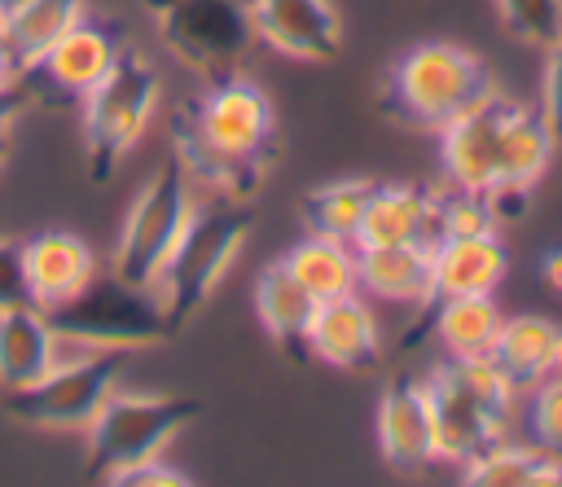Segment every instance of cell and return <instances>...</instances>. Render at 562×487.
I'll return each mask as SVG.
<instances>
[{
	"label": "cell",
	"mask_w": 562,
	"mask_h": 487,
	"mask_svg": "<svg viewBox=\"0 0 562 487\" xmlns=\"http://www.w3.org/2000/svg\"><path fill=\"white\" fill-rule=\"evenodd\" d=\"M496 75L483 57H474L461 44L426 39L413 44L382 83V110L408 127L439 132L443 123L461 118L465 110L496 97Z\"/></svg>",
	"instance_id": "cell-1"
},
{
	"label": "cell",
	"mask_w": 562,
	"mask_h": 487,
	"mask_svg": "<svg viewBox=\"0 0 562 487\" xmlns=\"http://www.w3.org/2000/svg\"><path fill=\"white\" fill-rule=\"evenodd\" d=\"M430 421H435V456L465 465L479 448L505 439L514 390L492 369L487 355H448L426 377Z\"/></svg>",
	"instance_id": "cell-2"
},
{
	"label": "cell",
	"mask_w": 562,
	"mask_h": 487,
	"mask_svg": "<svg viewBox=\"0 0 562 487\" xmlns=\"http://www.w3.org/2000/svg\"><path fill=\"white\" fill-rule=\"evenodd\" d=\"M83 101V167L92 184H110L123 158L140 145L145 127L154 123V110L162 101L158 70L136 48H119L114 66L97 79Z\"/></svg>",
	"instance_id": "cell-3"
},
{
	"label": "cell",
	"mask_w": 562,
	"mask_h": 487,
	"mask_svg": "<svg viewBox=\"0 0 562 487\" xmlns=\"http://www.w3.org/2000/svg\"><path fill=\"white\" fill-rule=\"evenodd\" d=\"M61 342L83 347H119L145 351L176 333L162 298L154 285H132L123 276H92L75 298L44 312Z\"/></svg>",
	"instance_id": "cell-4"
},
{
	"label": "cell",
	"mask_w": 562,
	"mask_h": 487,
	"mask_svg": "<svg viewBox=\"0 0 562 487\" xmlns=\"http://www.w3.org/2000/svg\"><path fill=\"white\" fill-rule=\"evenodd\" d=\"M202 404L193 395H140V390H110L97 417L88 421V478L110 483L119 469L162 456L184 426H193Z\"/></svg>",
	"instance_id": "cell-5"
},
{
	"label": "cell",
	"mask_w": 562,
	"mask_h": 487,
	"mask_svg": "<svg viewBox=\"0 0 562 487\" xmlns=\"http://www.w3.org/2000/svg\"><path fill=\"white\" fill-rule=\"evenodd\" d=\"M246 237H250V215L241 206H198L193 202V215H189L171 259L162 263V272L154 281L176 329L211 303L224 272L241 254Z\"/></svg>",
	"instance_id": "cell-6"
},
{
	"label": "cell",
	"mask_w": 562,
	"mask_h": 487,
	"mask_svg": "<svg viewBox=\"0 0 562 487\" xmlns=\"http://www.w3.org/2000/svg\"><path fill=\"white\" fill-rule=\"evenodd\" d=\"M162 48L202 79H220L259 44L246 0H140Z\"/></svg>",
	"instance_id": "cell-7"
},
{
	"label": "cell",
	"mask_w": 562,
	"mask_h": 487,
	"mask_svg": "<svg viewBox=\"0 0 562 487\" xmlns=\"http://www.w3.org/2000/svg\"><path fill=\"white\" fill-rule=\"evenodd\" d=\"M132 351L83 347V355L61 360L22 390H4V412L35 430H88L105 395L119 386Z\"/></svg>",
	"instance_id": "cell-8"
},
{
	"label": "cell",
	"mask_w": 562,
	"mask_h": 487,
	"mask_svg": "<svg viewBox=\"0 0 562 487\" xmlns=\"http://www.w3.org/2000/svg\"><path fill=\"white\" fill-rule=\"evenodd\" d=\"M193 215V197H189V175L180 171V162L171 158L127 206L119 246H114V263L110 272L132 281V285H154L162 263L171 259L184 224Z\"/></svg>",
	"instance_id": "cell-9"
},
{
	"label": "cell",
	"mask_w": 562,
	"mask_h": 487,
	"mask_svg": "<svg viewBox=\"0 0 562 487\" xmlns=\"http://www.w3.org/2000/svg\"><path fill=\"white\" fill-rule=\"evenodd\" d=\"M184 118L220 154H233V158H246V162H259V167H272L277 154H281L277 149L272 101L241 70H228V75L211 79V88L193 105H184Z\"/></svg>",
	"instance_id": "cell-10"
},
{
	"label": "cell",
	"mask_w": 562,
	"mask_h": 487,
	"mask_svg": "<svg viewBox=\"0 0 562 487\" xmlns=\"http://www.w3.org/2000/svg\"><path fill=\"white\" fill-rule=\"evenodd\" d=\"M509 110H514V101L496 92L483 105H474L461 118H452V123L439 127V167H443L448 184L474 189V193H492L496 189V175H501V136H505Z\"/></svg>",
	"instance_id": "cell-11"
},
{
	"label": "cell",
	"mask_w": 562,
	"mask_h": 487,
	"mask_svg": "<svg viewBox=\"0 0 562 487\" xmlns=\"http://www.w3.org/2000/svg\"><path fill=\"white\" fill-rule=\"evenodd\" d=\"M255 39L294 61H334L342 53V18L334 0H246Z\"/></svg>",
	"instance_id": "cell-12"
},
{
	"label": "cell",
	"mask_w": 562,
	"mask_h": 487,
	"mask_svg": "<svg viewBox=\"0 0 562 487\" xmlns=\"http://www.w3.org/2000/svg\"><path fill=\"white\" fill-rule=\"evenodd\" d=\"M119 57V39L92 22V18H79L26 75L22 83L44 92V97H83L97 88V79L114 66Z\"/></svg>",
	"instance_id": "cell-13"
},
{
	"label": "cell",
	"mask_w": 562,
	"mask_h": 487,
	"mask_svg": "<svg viewBox=\"0 0 562 487\" xmlns=\"http://www.w3.org/2000/svg\"><path fill=\"white\" fill-rule=\"evenodd\" d=\"M553 149H558V140H553L544 114L536 105L514 101V110L505 118V136H501V175H496V189H492V206H496L501 219H518L527 193L549 171Z\"/></svg>",
	"instance_id": "cell-14"
},
{
	"label": "cell",
	"mask_w": 562,
	"mask_h": 487,
	"mask_svg": "<svg viewBox=\"0 0 562 487\" xmlns=\"http://www.w3.org/2000/svg\"><path fill=\"white\" fill-rule=\"evenodd\" d=\"M307 355L329 364V369H342V373L373 369L382 355V333H378L373 307L356 290L321 298L312 329H307Z\"/></svg>",
	"instance_id": "cell-15"
},
{
	"label": "cell",
	"mask_w": 562,
	"mask_h": 487,
	"mask_svg": "<svg viewBox=\"0 0 562 487\" xmlns=\"http://www.w3.org/2000/svg\"><path fill=\"white\" fill-rule=\"evenodd\" d=\"M378 448L391 469H426L435 465V421H430V399L426 382L417 377H391L382 399H378Z\"/></svg>",
	"instance_id": "cell-16"
},
{
	"label": "cell",
	"mask_w": 562,
	"mask_h": 487,
	"mask_svg": "<svg viewBox=\"0 0 562 487\" xmlns=\"http://www.w3.org/2000/svg\"><path fill=\"white\" fill-rule=\"evenodd\" d=\"M22 263H26L31 303L44 307V312L75 298L97 276L92 246L70 228H44V233L26 237L22 241Z\"/></svg>",
	"instance_id": "cell-17"
},
{
	"label": "cell",
	"mask_w": 562,
	"mask_h": 487,
	"mask_svg": "<svg viewBox=\"0 0 562 487\" xmlns=\"http://www.w3.org/2000/svg\"><path fill=\"white\" fill-rule=\"evenodd\" d=\"M395 241H439V211L435 193L422 184H386L378 180L356 233V246H395Z\"/></svg>",
	"instance_id": "cell-18"
},
{
	"label": "cell",
	"mask_w": 562,
	"mask_h": 487,
	"mask_svg": "<svg viewBox=\"0 0 562 487\" xmlns=\"http://www.w3.org/2000/svg\"><path fill=\"white\" fill-rule=\"evenodd\" d=\"M356 290H369L386 303L422 307L435 298V259L422 241L395 246H356Z\"/></svg>",
	"instance_id": "cell-19"
},
{
	"label": "cell",
	"mask_w": 562,
	"mask_h": 487,
	"mask_svg": "<svg viewBox=\"0 0 562 487\" xmlns=\"http://www.w3.org/2000/svg\"><path fill=\"white\" fill-rule=\"evenodd\" d=\"M167 132H171V158L180 162V171H184L189 180H202V184L220 189L228 202H250V197L268 184V171H272V167H259V162L220 154L215 145H206V140L193 132V123L184 118V110L171 114Z\"/></svg>",
	"instance_id": "cell-20"
},
{
	"label": "cell",
	"mask_w": 562,
	"mask_h": 487,
	"mask_svg": "<svg viewBox=\"0 0 562 487\" xmlns=\"http://www.w3.org/2000/svg\"><path fill=\"white\" fill-rule=\"evenodd\" d=\"M61 355V338L53 333L44 307L18 303L0 312V390H22L44 377Z\"/></svg>",
	"instance_id": "cell-21"
},
{
	"label": "cell",
	"mask_w": 562,
	"mask_h": 487,
	"mask_svg": "<svg viewBox=\"0 0 562 487\" xmlns=\"http://www.w3.org/2000/svg\"><path fill=\"white\" fill-rule=\"evenodd\" d=\"M558 329L544 316H509L501 320V333L487 351L492 369L509 382L514 395H527L536 382L558 373Z\"/></svg>",
	"instance_id": "cell-22"
},
{
	"label": "cell",
	"mask_w": 562,
	"mask_h": 487,
	"mask_svg": "<svg viewBox=\"0 0 562 487\" xmlns=\"http://www.w3.org/2000/svg\"><path fill=\"white\" fill-rule=\"evenodd\" d=\"M316 294L307 285H299L285 263H268L255 281V312H259V325L263 333L285 351V360H303L307 355V329H312V316H316Z\"/></svg>",
	"instance_id": "cell-23"
},
{
	"label": "cell",
	"mask_w": 562,
	"mask_h": 487,
	"mask_svg": "<svg viewBox=\"0 0 562 487\" xmlns=\"http://www.w3.org/2000/svg\"><path fill=\"white\" fill-rule=\"evenodd\" d=\"M435 259V298L443 294H492L505 281V246L496 233L474 237H439L430 246Z\"/></svg>",
	"instance_id": "cell-24"
},
{
	"label": "cell",
	"mask_w": 562,
	"mask_h": 487,
	"mask_svg": "<svg viewBox=\"0 0 562 487\" xmlns=\"http://www.w3.org/2000/svg\"><path fill=\"white\" fill-rule=\"evenodd\" d=\"M430 325L448 355H487L505 320L492 294H443L430 298Z\"/></svg>",
	"instance_id": "cell-25"
},
{
	"label": "cell",
	"mask_w": 562,
	"mask_h": 487,
	"mask_svg": "<svg viewBox=\"0 0 562 487\" xmlns=\"http://www.w3.org/2000/svg\"><path fill=\"white\" fill-rule=\"evenodd\" d=\"M285 272L307 285L316 298H334V294H351L356 290V241H338V237H316L307 233L303 241H294L281 254Z\"/></svg>",
	"instance_id": "cell-26"
},
{
	"label": "cell",
	"mask_w": 562,
	"mask_h": 487,
	"mask_svg": "<svg viewBox=\"0 0 562 487\" xmlns=\"http://www.w3.org/2000/svg\"><path fill=\"white\" fill-rule=\"evenodd\" d=\"M79 18H88V0H31L13 18H4L18 75H26Z\"/></svg>",
	"instance_id": "cell-27"
},
{
	"label": "cell",
	"mask_w": 562,
	"mask_h": 487,
	"mask_svg": "<svg viewBox=\"0 0 562 487\" xmlns=\"http://www.w3.org/2000/svg\"><path fill=\"white\" fill-rule=\"evenodd\" d=\"M373 184H378V180L347 175V180H325V184L307 189V197H303V228L316 233V237L356 241Z\"/></svg>",
	"instance_id": "cell-28"
},
{
	"label": "cell",
	"mask_w": 562,
	"mask_h": 487,
	"mask_svg": "<svg viewBox=\"0 0 562 487\" xmlns=\"http://www.w3.org/2000/svg\"><path fill=\"white\" fill-rule=\"evenodd\" d=\"M540 456L544 452L536 443L496 439V443L479 448L461 469H465V483H474V487H536Z\"/></svg>",
	"instance_id": "cell-29"
},
{
	"label": "cell",
	"mask_w": 562,
	"mask_h": 487,
	"mask_svg": "<svg viewBox=\"0 0 562 487\" xmlns=\"http://www.w3.org/2000/svg\"><path fill=\"white\" fill-rule=\"evenodd\" d=\"M435 211H439V237L496 233V224H501V215L492 206V193H474V189H457V184L435 193Z\"/></svg>",
	"instance_id": "cell-30"
},
{
	"label": "cell",
	"mask_w": 562,
	"mask_h": 487,
	"mask_svg": "<svg viewBox=\"0 0 562 487\" xmlns=\"http://www.w3.org/2000/svg\"><path fill=\"white\" fill-rule=\"evenodd\" d=\"M501 13V26L531 44V48H549L562 35V0H492Z\"/></svg>",
	"instance_id": "cell-31"
},
{
	"label": "cell",
	"mask_w": 562,
	"mask_h": 487,
	"mask_svg": "<svg viewBox=\"0 0 562 487\" xmlns=\"http://www.w3.org/2000/svg\"><path fill=\"white\" fill-rule=\"evenodd\" d=\"M527 443L562 456V373H549L527 390Z\"/></svg>",
	"instance_id": "cell-32"
},
{
	"label": "cell",
	"mask_w": 562,
	"mask_h": 487,
	"mask_svg": "<svg viewBox=\"0 0 562 487\" xmlns=\"http://www.w3.org/2000/svg\"><path fill=\"white\" fill-rule=\"evenodd\" d=\"M540 114L562 145V35L544 48V79H540Z\"/></svg>",
	"instance_id": "cell-33"
},
{
	"label": "cell",
	"mask_w": 562,
	"mask_h": 487,
	"mask_svg": "<svg viewBox=\"0 0 562 487\" xmlns=\"http://www.w3.org/2000/svg\"><path fill=\"white\" fill-rule=\"evenodd\" d=\"M110 483H114V487H189L193 474L176 469V465L162 461V456H149V461H136V465L119 469Z\"/></svg>",
	"instance_id": "cell-34"
},
{
	"label": "cell",
	"mask_w": 562,
	"mask_h": 487,
	"mask_svg": "<svg viewBox=\"0 0 562 487\" xmlns=\"http://www.w3.org/2000/svg\"><path fill=\"white\" fill-rule=\"evenodd\" d=\"M31 303V285H26V263H22V241L0 237V312Z\"/></svg>",
	"instance_id": "cell-35"
},
{
	"label": "cell",
	"mask_w": 562,
	"mask_h": 487,
	"mask_svg": "<svg viewBox=\"0 0 562 487\" xmlns=\"http://www.w3.org/2000/svg\"><path fill=\"white\" fill-rule=\"evenodd\" d=\"M26 101H31V92H26L22 79L18 83H0V136H9V127L18 123V114L26 110Z\"/></svg>",
	"instance_id": "cell-36"
},
{
	"label": "cell",
	"mask_w": 562,
	"mask_h": 487,
	"mask_svg": "<svg viewBox=\"0 0 562 487\" xmlns=\"http://www.w3.org/2000/svg\"><path fill=\"white\" fill-rule=\"evenodd\" d=\"M536 487H562V456H558V452H544V456H540Z\"/></svg>",
	"instance_id": "cell-37"
},
{
	"label": "cell",
	"mask_w": 562,
	"mask_h": 487,
	"mask_svg": "<svg viewBox=\"0 0 562 487\" xmlns=\"http://www.w3.org/2000/svg\"><path fill=\"white\" fill-rule=\"evenodd\" d=\"M540 276H544V285H549L553 294H562V246H553V250L540 259Z\"/></svg>",
	"instance_id": "cell-38"
},
{
	"label": "cell",
	"mask_w": 562,
	"mask_h": 487,
	"mask_svg": "<svg viewBox=\"0 0 562 487\" xmlns=\"http://www.w3.org/2000/svg\"><path fill=\"white\" fill-rule=\"evenodd\" d=\"M18 61H13V48H9V26L0 18V83H18Z\"/></svg>",
	"instance_id": "cell-39"
},
{
	"label": "cell",
	"mask_w": 562,
	"mask_h": 487,
	"mask_svg": "<svg viewBox=\"0 0 562 487\" xmlns=\"http://www.w3.org/2000/svg\"><path fill=\"white\" fill-rule=\"evenodd\" d=\"M22 4H31V0H0V18H13Z\"/></svg>",
	"instance_id": "cell-40"
},
{
	"label": "cell",
	"mask_w": 562,
	"mask_h": 487,
	"mask_svg": "<svg viewBox=\"0 0 562 487\" xmlns=\"http://www.w3.org/2000/svg\"><path fill=\"white\" fill-rule=\"evenodd\" d=\"M9 162V136H0V167Z\"/></svg>",
	"instance_id": "cell-41"
},
{
	"label": "cell",
	"mask_w": 562,
	"mask_h": 487,
	"mask_svg": "<svg viewBox=\"0 0 562 487\" xmlns=\"http://www.w3.org/2000/svg\"><path fill=\"white\" fill-rule=\"evenodd\" d=\"M558 373H562V329H558Z\"/></svg>",
	"instance_id": "cell-42"
}]
</instances>
